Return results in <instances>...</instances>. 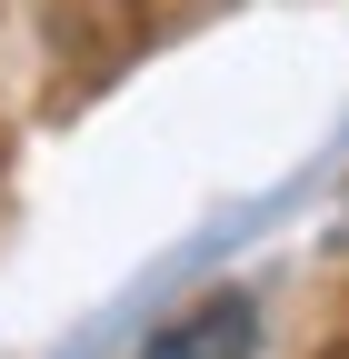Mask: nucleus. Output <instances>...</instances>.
Segmentation results:
<instances>
[{
  "label": "nucleus",
  "instance_id": "f257e3e1",
  "mask_svg": "<svg viewBox=\"0 0 349 359\" xmlns=\"http://www.w3.org/2000/svg\"><path fill=\"white\" fill-rule=\"evenodd\" d=\"M140 359H259V299L249 290H210L180 320H160L140 339Z\"/></svg>",
  "mask_w": 349,
  "mask_h": 359
}]
</instances>
